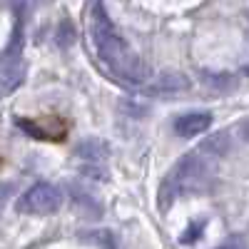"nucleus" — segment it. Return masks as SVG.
<instances>
[{"instance_id":"nucleus-1","label":"nucleus","mask_w":249,"mask_h":249,"mask_svg":"<svg viewBox=\"0 0 249 249\" xmlns=\"http://www.w3.org/2000/svg\"><path fill=\"white\" fill-rule=\"evenodd\" d=\"M90 35H92V43L97 48V55L102 57V62H107L112 72L135 82V85L150 80V75H152L150 65L120 35V30L115 28V23L110 20L105 5L100 0H95L92 10H90Z\"/></svg>"},{"instance_id":"nucleus-2","label":"nucleus","mask_w":249,"mask_h":249,"mask_svg":"<svg viewBox=\"0 0 249 249\" xmlns=\"http://www.w3.org/2000/svg\"><path fill=\"white\" fill-rule=\"evenodd\" d=\"M65 204V195L57 184L50 182H35L30 190H25L18 197L15 210L20 214H35V217H45V214H55L62 210Z\"/></svg>"},{"instance_id":"nucleus-3","label":"nucleus","mask_w":249,"mask_h":249,"mask_svg":"<svg viewBox=\"0 0 249 249\" xmlns=\"http://www.w3.org/2000/svg\"><path fill=\"white\" fill-rule=\"evenodd\" d=\"M212 170L214 167H212V162L207 157H202L199 152H190V155L179 157V162L172 167L170 177L175 179L179 192H184V190H202L207 177L212 175Z\"/></svg>"},{"instance_id":"nucleus-4","label":"nucleus","mask_w":249,"mask_h":249,"mask_svg":"<svg viewBox=\"0 0 249 249\" xmlns=\"http://www.w3.org/2000/svg\"><path fill=\"white\" fill-rule=\"evenodd\" d=\"M15 124L23 132L37 140H48V142H60L65 140V122L60 117H45V120H30V117H15Z\"/></svg>"},{"instance_id":"nucleus-5","label":"nucleus","mask_w":249,"mask_h":249,"mask_svg":"<svg viewBox=\"0 0 249 249\" xmlns=\"http://www.w3.org/2000/svg\"><path fill=\"white\" fill-rule=\"evenodd\" d=\"M212 127V112H204V110H195V112H184L175 120L172 130L177 137H197L204 130Z\"/></svg>"},{"instance_id":"nucleus-6","label":"nucleus","mask_w":249,"mask_h":249,"mask_svg":"<svg viewBox=\"0 0 249 249\" xmlns=\"http://www.w3.org/2000/svg\"><path fill=\"white\" fill-rule=\"evenodd\" d=\"M197 150H199L202 157H212V160H219L224 155H230V150H232V135H230V130H217L212 135H207Z\"/></svg>"},{"instance_id":"nucleus-7","label":"nucleus","mask_w":249,"mask_h":249,"mask_svg":"<svg viewBox=\"0 0 249 249\" xmlns=\"http://www.w3.org/2000/svg\"><path fill=\"white\" fill-rule=\"evenodd\" d=\"M68 192H70V199H72V210H77V214L88 217V219H100L102 217V204L92 195H88L85 190L75 187L72 182L68 184Z\"/></svg>"},{"instance_id":"nucleus-8","label":"nucleus","mask_w":249,"mask_h":249,"mask_svg":"<svg viewBox=\"0 0 249 249\" xmlns=\"http://www.w3.org/2000/svg\"><path fill=\"white\" fill-rule=\"evenodd\" d=\"M190 85H192V80L187 77L184 72H179V70H167V72H162V75L152 82L150 92H155V95H164V92H184V90H190Z\"/></svg>"},{"instance_id":"nucleus-9","label":"nucleus","mask_w":249,"mask_h":249,"mask_svg":"<svg viewBox=\"0 0 249 249\" xmlns=\"http://www.w3.org/2000/svg\"><path fill=\"white\" fill-rule=\"evenodd\" d=\"M75 155L82 157L85 162H102V160H107L110 157V144L105 140H100V137H85L77 147H75Z\"/></svg>"},{"instance_id":"nucleus-10","label":"nucleus","mask_w":249,"mask_h":249,"mask_svg":"<svg viewBox=\"0 0 249 249\" xmlns=\"http://www.w3.org/2000/svg\"><path fill=\"white\" fill-rule=\"evenodd\" d=\"M199 77H202V82L207 88L219 90V92H230L234 88V82H237L234 75H230V72H212V70H202Z\"/></svg>"},{"instance_id":"nucleus-11","label":"nucleus","mask_w":249,"mask_h":249,"mask_svg":"<svg viewBox=\"0 0 249 249\" xmlns=\"http://www.w3.org/2000/svg\"><path fill=\"white\" fill-rule=\"evenodd\" d=\"M77 40V30H75V23L70 18H62L57 23V30H55V45L60 50H70Z\"/></svg>"},{"instance_id":"nucleus-12","label":"nucleus","mask_w":249,"mask_h":249,"mask_svg":"<svg viewBox=\"0 0 249 249\" xmlns=\"http://www.w3.org/2000/svg\"><path fill=\"white\" fill-rule=\"evenodd\" d=\"M25 68L23 65H15L13 70H8L3 77H0V97H5V95H13L20 85L25 82Z\"/></svg>"},{"instance_id":"nucleus-13","label":"nucleus","mask_w":249,"mask_h":249,"mask_svg":"<svg viewBox=\"0 0 249 249\" xmlns=\"http://www.w3.org/2000/svg\"><path fill=\"white\" fill-rule=\"evenodd\" d=\"M179 195V190H177V184H175V179L167 175L162 179V184H160V197H157V204H160V210L162 212H167L170 207H172V202H175V197Z\"/></svg>"},{"instance_id":"nucleus-14","label":"nucleus","mask_w":249,"mask_h":249,"mask_svg":"<svg viewBox=\"0 0 249 249\" xmlns=\"http://www.w3.org/2000/svg\"><path fill=\"white\" fill-rule=\"evenodd\" d=\"M80 175H82V177H90V179H97V182H107V179H110L107 170L100 167V164H95V162H85V164H82Z\"/></svg>"},{"instance_id":"nucleus-15","label":"nucleus","mask_w":249,"mask_h":249,"mask_svg":"<svg viewBox=\"0 0 249 249\" xmlns=\"http://www.w3.org/2000/svg\"><path fill=\"white\" fill-rule=\"evenodd\" d=\"M202 227H204V222H202V219H199V222H195V224H190V230H187V232L179 237V242H182V244L195 242V239L199 237V232H202Z\"/></svg>"},{"instance_id":"nucleus-16","label":"nucleus","mask_w":249,"mask_h":249,"mask_svg":"<svg viewBox=\"0 0 249 249\" xmlns=\"http://www.w3.org/2000/svg\"><path fill=\"white\" fill-rule=\"evenodd\" d=\"M13 192H15V184L13 182H0V212L5 210V204L10 202Z\"/></svg>"},{"instance_id":"nucleus-17","label":"nucleus","mask_w":249,"mask_h":249,"mask_svg":"<svg viewBox=\"0 0 249 249\" xmlns=\"http://www.w3.org/2000/svg\"><path fill=\"white\" fill-rule=\"evenodd\" d=\"M217 249H247V244H244L242 237H232V239H227L224 244H219Z\"/></svg>"},{"instance_id":"nucleus-18","label":"nucleus","mask_w":249,"mask_h":249,"mask_svg":"<svg viewBox=\"0 0 249 249\" xmlns=\"http://www.w3.org/2000/svg\"><path fill=\"white\" fill-rule=\"evenodd\" d=\"M237 132H239L242 142H247V144H249V117L239 122V127H237Z\"/></svg>"},{"instance_id":"nucleus-19","label":"nucleus","mask_w":249,"mask_h":249,"mask_svg":"<svg viewBox=\"0 0 249 249\" xmlns=\"http://www.w3.org/2000/svg\"><path fill=\"white\" fill-rule=\"evenodd\" d=\"M107 249H117V247H115V239H112V242L107 244Z\"/></svg>"}]
</instances>
